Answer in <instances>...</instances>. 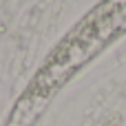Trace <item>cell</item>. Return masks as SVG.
<instances>
[{"label": "cell", "mask_w": 126, "mask_h": 126, "mask_svg": "<svg viewBox=\"0 0 126 126\" xmlns=\"http://www.w3.org/2000/svg\"><path fill=\"white\" fill-rule=\"evenodd\" d=\"M124 33L126 0H100L47 55L24 93L18 97L7 126H33L53 95Z\"/></svg>", "instance_id": "obj_1"}]
</instances>
